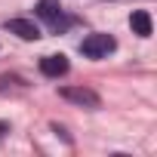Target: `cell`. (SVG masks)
<instances>
[{"label":"cell","mask_w":157,"mask_h":157,"mask_svg":"<svg viewBox=\"0 0 157 157\" xmlns=\"http://www.w3.org/2000/svg\"><path fill=\"white\" fill-rule=\"evenodd\" d=\"M59 96L68 99V102H74V105H83V108H99V105H102L99 93H93V90H86V86H62Z\"/></svg>","instance_id":"3"},{"label":"cell","mask_w":157,"mask_h":157,"mask_svg":"<svg viewBox=\"0 0 157 157\" xmlns=\"http://www.w3.org/2000/svg\"><path fill=\"white\" fill-rule=\"evenodd\" d=\"M129 25H132V31L139 37H151V31H154V22H151V13L148 10H136L129 16Z\"/></svg>","instance_id":"6"},{"label":"cell","mask_w":157,"mask_h":157,"mask_svg":"<svg viewBox=\"0 0 157 157\" xmlns=\"http://www.w3.org/2000/svg\"><path fill=\"white\" fill-rule=\"evenodd\" d=\"M114 49H117V40H114V34H105V31L86 34V37L80 40V52H83L86 59H105V56L114 52Z\"/></svg>","instance_id":"1"},{"label":"cell","mask_w":157,"mask_h":157,"mask_svg":"<svg viewBox=\"0 0 157 157\" xmlns=\"http://www.w3.org/2000/svg\"><path fill=\"white\" fill-rule=\"evenodd\" d=\"M6 129H10V123H3V120H0V136H3Z\"/></svg>","instance_id":"7"},{"label":"cell","mask_w":157,"mask_h":157,"mask_svg":"<svg viewBox=\"0 0 157 157\" xmlns=\"http://www.w3.org/2000/svg\"><path fill=\"white\" fill-rule=\"evenodd\" d=\"M34 13H37V19L46 22L52 31H65V28H68V19H65V10H62L59 0H37Z\"/></svg>","instance_id":"2"},{"label":"cell","mask_w":157,"mask_h":157,"mask_svg":"<svg viewBox=\"0 0 157 157\" xmlns=\"http://www.w3.org/2000/svg\"><path fill=\"white\" fill-rule=\"evenodd\" d=\"M40 74L43 77H62L68 74V59L59 52V56H43L40 59Z\"/></svg>","instance_id":"5"},{"label":"cell","mask_w":157,"mask_h":157,"mask_svg":"<svg viewBox=\"0 0 157 157\" xmlns=\"http://www.w3.org/2000/svg\"><path fill=\"white\" fill-rule=\"evenodd\" d=\"M6 31L22 37V40H40V28L31 22V19H10L6 22Z\"/></svg>","instance_id":"4"}]
</instances>
